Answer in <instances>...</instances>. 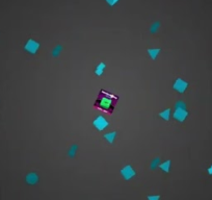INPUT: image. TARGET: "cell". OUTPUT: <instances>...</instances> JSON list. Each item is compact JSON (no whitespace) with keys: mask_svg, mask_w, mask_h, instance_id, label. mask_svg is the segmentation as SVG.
I'll list each match as a JSON object with an SVG mask.
<instances>
[{"mask_svg":"<svg viewBox=\"0 0 212 200\" xmlns=\"http://www.w3.org/2000/svg\"><path fill=\"white\" fill-rule=\"evenodd\" d=\"M38 175L36 174V173H29V174H27V176H26V182H27L28 184H30V186H33V184H36L38 181Z\"/></svg>","mask_w":212,"mask_h":200,"instance_id":"cell-7","label":"cell"},{"mask_svg":"<svg viewBox=\"0 0 212 200\" xmlns=\"http://www.w3.org/2000/svg\"><path fill=\"white\" fill-rule=\"evenodd\" d=\"M61 50H63V46L60 44L56 45V46L53 48V50H52V55H53L54 58H57V56L59 55L60 52H61Z\"/></svg>","mask_w":212,"mask_h":200,"instance_id":"cell-13","label":"cell"},{"mask_svg":"<svg viewBox=\"0 0 212 200\" xmlns=\"http://www.w3.org/2000/svg\"><path fill=\"white\" fill-rule=\"evenodd\" d=\"M175 110H186V103L184 101H178L175 104Z\"/></svg>","mask_w":212,"mask_h":200,"instance_id":"cell-17","label":"cell"},{"mask_svg":"<svg viewBox=\"0 0 212 200\" xmlns=\"http://www.w3.org/2000/svg\"><path fill=\"white\" fill-rule=\"evenodd\" d=\"M208 173H209L210 175H212V166L209 168V169H208Z\"/></svg>","mask_w":212,"mask_h":200,"instance_id":"cell-20","label":"cell"},{"mask_svg":"<svg viewBox=\"0 0 212 200\" xmlns=\"http://www.w3.org/2000/svg\"><path fill=\"white\" fill-rule=\"evenodd\" d=\"M38 48H40V43L34 41V40H32V39L28 40L27 43H26L24 46V49L26 50V51L29 52V53H32V54H34V53L38 52Z\"/></svg>","mask_w":212,"mask_h":200,"instance_id":"cell-3","label":"cell"},{"mask_svg":"<svg viewBox=\"0 0 212 200\" xmlns=\"http://www.w3.org/2000/svg\"><path fill=\"white\" fill-rule=\"evenodd\" d=\"M159 52H160V48H150V49H148V53L150 54L152 60H156Z\"/></svg>","mask_w":212,"mask_h":200,"instance_id":"cell-10","label":"cell"},{"mask_svg":"<svg viewBox=\"0 0 212 200\" xmlns=\"http://www.w3.org/2000/svg\"><path fill=\"white\" fill-rule=\"evenodd\" d=\"M188 87V82L185 81L184 79H182V78H178V79L175 81L174 85H173V88H174V90H176L178 93H184L185 90L187 89Z\"/></svg>","mask_w":212,"mask_h":200,"instance_id":"cell-5","label":"cell"},{"mask_svg":"<svg viewBox=\"0 0 212 200\" xmlns=\"http://www.w3.org/2000/svg\"><path fill=\"white\" fill-rule=\"evenodd\" d=\"M115 137H117V132H108V134H104V139H106L109 144H112V143L114 142V140H115Z\"/></svg>","mask_w":212,"mask_h":200,"instance_id":"cell-9","label":"cell"},{"mask_svg":"<svg viewBox=\"0 0 212 200\" xmlns=\"http://www.w3.org/2000/svg\"><path fill=\"white\" fill-rule=\"evenodd\" d=\"M77 149H78V146H77V145L71 146L70 150L68 151V155L70 156L71 159H74V157H75V155H76V151H77Z\"/></svg>","mask_w":212,"mask_h":200,"instance_id":"cell-14","label":"cell"},{"mask_svg":"<svg viewBox=\"0 0 212 200\" xmlns=\"http://www.w3.org/2000/svg\"><path fill=\"white\" fill-rule=\"evenodd\" d=\"M106 68V65L104 63H100L99 65H97L96 66V69H95V74L97 75V76H101V75L103 74L104 70H105Z\"/></svg>","mask_w":212,"mask_h":200,"instance_id":"cell-8","label":"cell"},{"mask_svg":"<svg viewBox=\"0 0 212 200\" xmlns=\"http://www.w3.org/2000/svg\"><path fill=\"white\" fill-rule=\"evenodd\" d=\"M112 101H113V100H112V96L108 97L107 96V94H106V95L101 96L100 98H99L98 106L103 111L110 110L112 107Z\"/></svg>","mask_w":212,"mask_h":200,"instance_id":"cell-1","label":"cell"},{"mask_svg":"<svg viewBox=\"0 0 212 200\" xmlns=\"http://www.w3.org/2000/svg\"><path fill=\"white\" fill-rule=\"evenodd\" d=\"M105 1H106V2H107V3H108V4H109V5H114V4H115V3H117V1H119V0H105Z\"/></svg>","mask_w":212,"mask_h":200,"instance_id":"cell-18","label":"cell"},{"mask_svg":"<svg viewBox=\"0 0 212 200\" xmlns=\"http://www.w3.org/2000/svg\"><path fill=\"white\" fill-rule=\"evenodd\" d=\"M159 168L162 171H164L165 173H169V170H171V161H166V162L160 164L159 165Z\"/></svg>","mask_w":212,"mask_h":200,"instance_id":"cell-11","label":"cell"},{"mask_svg":"<svg viewBox=\"0 0 212 200\" xmlns=\"http://www.w3.org/2000/svg\"><path fill=\"white\" fill-rule=\"evenodd\" d=\"M160 196H148V200H159Z\"/></svg>","mask_w":212,"mask_h":200,"instance_id":"cell-19","label":"cell"},{"mask_svg":"<svg viewBox=\"0 0 212 200\" xmlns=\"http://www.w3.org/2000/svg\"><path fill=\"white\" fill-rule=\"evenodd\" d=\"M121 174L125 180H130L131 178H133L136 175V172L131 166H126L121 170Z\"/></svg>","mask_w":212,"mask_h":200,"instance_id":"cell-4","label":"cell"},{"mask_svg":"<svg viewBox=\"0 0 212 200\" xmlns=\"http://www.w3.org/2000/svg\"><path fill=\"white\" fill-rule=\"evenodd\" d=\"M159 117L162 119H164V120H169V118H171V108H167V110L163 111V112H161L160 114H159Z\"/></svg>","mask_w":212,"mask_h":200,"instance_id":"cell-12","label":"cell"},{"mask_svg":"<svg viewBox=\"0 0 212 200\" xmlns=\"http://www.w3.org/2000/svg\"><path fill=\"white\" fill-rule=\"evenodd\" d=\"M159 165H160V159L159 157L154 159L152 161V163H151V170H154L157 167H159Z\"/></svg>","mask_w":212,"mask_h":200,"instance_id":"cell-16","label":"cell"},{"mask_svg":"<svg viewBox=\"0 0 212 200\" xmlns=\"http://www.w3.org/2000/svg\"><path fill=\"white\" fill-rule=\"evenodd\" d=\"M108 121L106 120L103 116H97L95 120L92 121V125L95 126V128H97L100 132L104 130L106 127H108Z\"/></svg>","mask_w":212,"mask_h":200,"instance_id":"cell-2","label":"cell"},{"mask_svg":"<svg viewBox=\"0 0 212 200\" xmlns=\"http://www.w3.org/2000/svg\"><path fill=\"white\" fill-rule=\"evenodd\" d=\"M159 26H160V22H159V21H156V22H154L152 25H151L150 31H151L152 33H157V30H158V28H159Z\"/></svg>","mask_w":212,"mask_h":200,"instance_id":"cell-15","label":"cell"},{"mask_svg":"<svg viewBox=\"0 0 212 200\" xmlns=\"http://www.w3.org/2000/svg\"><path fill=\"white\" fill-rule=\"evenodd\" d=\"M187 116H188V112L186 110H175L174 114H173V117L176 120L180 121V122L185 121V119L187 118Z\"/></svg>","mask_w":212,"mask_h":200,"instance_id":"cell-6","label":"cell"}]
</instances>
